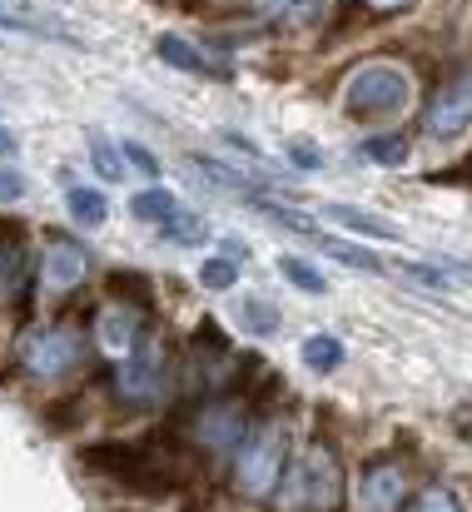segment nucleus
Returning a JSON list of instances; mask_svg holds the SVG:
<instances>
[{
	"instance_id": "nucleus-1",
	"label": "nucleus",
	"mask_w": 472,
	"mask_h": 512,
	"mask_svg": "<svg viewBox=\"0 0 472 512\" xmlns=\"http://www.w3.org/2000/svg\"><path fill=\"white\" fill-rule=\"evenodd\" d=\"M408 105H413V80L398 65H363L343 85V115L348 120H363V125L398 120Z\"/></svg>"
},
{
	"instance_id": "nucleus-2",
	"label": "nucleus",
	"mask_w": 472,
	"mask_h": 512,
	"mask_svg": "<svg viewBox=\"0 0 472 512\" xmlns=\"http://www.w3.org/2000/svg\"><path fill=\"white\" fill-rule=\"evenodd\" d=\"M80 458H85V468H95V473H105V478L135 488V493H169L189 478L184 468H169V458H155L135 443H90Z\"/></svg>"
},
{
	"instance_id": "nucleus-3",
	"label": "nucleus",
	"mask_w": 472,
	"mask_h": 512,
	"mask_svg": "<svg viewBox=\"0 0 472 512\" xmlns=\"http://www.w3.org/2000/svg\"><path fill=\"white\" fill-rule=\"evenodd\" d=\"M279 498L284 512H333L343 503V468L328 448H304L289 468H284V483H279Z\"/></svg>"
},
{
	"instance_id": "nucleus-4",
	"label": "nucleus",
	"mask_w": 472,
	"mask_h": 512,
	"mask_svg": "<svg viewBox=\"0 0 472 512\" xmlns=\"http://www.w3.org/2000/svg\"><path fill=\"white\" fill-rule=\"evenodd\" d=\"M284 468H289V438H284V428H259L254 438H244L234 448V488L249 503H264L269 493H279Z\"/></svg>"
},
{
	"instance_id": "nucleus-5",
	"label": "nucleus",
	"mask_w": 472,
	"mask_h": 512,
	"mask_svg": "<svg viewBox=\"0 0 472 512\" xmlns=\"http://www.w3.org/2000/svg\"><path fill=\"white\" fill-rule=\"evenodd\" d=\"M80 358H85V343L70 329H30L20 339V363L30 378H65L70 368H80Z\"/></svg>"
},
{
	"instance_id": "nucleus-6",
	"label": "nucleus",
	"mask_w": 472,
	"mask_h": 512,
	"mask_svg": "<svg viewBox=\"0 0 472 512\" xmlns=\"http://www.w3.org/2000/svg\"><path fill=\"white\" fill-rule=\"evenodd\" d=\"M472 130V75H453L423 110V135L428 140H458Z\"/></svg>"
},
{
	"instance_id": "nucleus-7",
	"label": "nucleus",
	"mask_w": 472,
	"mask_h": 512,
	"mask_svg": "<svg viewBox=\"0 0 472 512\" xmlns=\"http://www.w3.org/2000/svg\"><path fill=\"white\" fill-rule=\"evenodd\" d=\"M159 388H164V373H159L155 348L145 339L130 358H120V368H115V393H120V403H130V408H150L159 398Z\"/></svg>"
},
{
	"instance_id": "nucleus-8",
	"label": "nucleus",
	"mask_w": 472,
	"mask_h": 512,
	"mask_svg": "<svg viewBox=\"0 0 472 512\" xmlns=\"http://www.w3.org/2000/svg\"><path fill=\"white\" fill-rule=\"evenodd\" d=\"M95 339L105 343V353L130 358V353L145 343V309H135V304H110V309L100 314V324H95Z\"/></svg>"
},
{
	"instance_id": "nucleus-9",
	"label": "nucleus",
	"mask_w": 472,
	"mask_h": 512,
	"mask_svg": "<svg viewBox=\"0 0 472 512\" xmlns=\"http://www.w3.org/2000/svg\"><path fill=\"white\" fill-rule=\"evenodd\" d=\"M85 269H90V249L75 244V239L50 234V244H45V264H40L45 284H50V289H75V284L85 279Z\"/></svg>"
},
{
	"instance_id": "nucleus-10",
	"label": "nucleus",
	"mask_w": 472,
	"mask_h": 512,
	"mask_svg": "<svg viewBox=\"0 0 472 512\" xmlns=\"http://www.w3.org/2000/svg\"><path fill=\"white\" fill-rule=\"evenodd\" d=\"M358 498L368 512H398L408 498V483H403V468L398 463H368L363 468V483H358Z\"/></svg>"
},
{
	"instance_id": "nucleus-11",
	"label": "nucleus",
	"mask_w": 472,
	"mask_h": 512,
	"mask_svg": "<svg viewBox=\"0 0 472 512\" xmlns=\"http://www.w3.org/2000/svg\"><path fill=\"white\" fill-rule=\"evenodd\" d=\"M194 433H199L204 448H229V453H234V448L244 443V408H239V403H209V408L199 413Z\"/></svg>"
},
{
	"instance_id": "nucleus-12",
	"label": "nucleus",
	"mask_w": 472,
	"mask_h": 512,
	"mask_svg": "<svg viewBox=\"0 0 472 512\" xmlns=\"http://www.w3.org/2000/svg\"><path fill=\"white\" fill-rule=\"evenodd\" d=\"M155 55L159 60H169L174 70H184V75H204V80H229V65H219V60H209L204 50H194L184 35H174V30H164L155 40Z\"/></svg>"
},
{
	"instance_id": "nucleus-13",
	"label": "nucleus",
	"mask_w": 472,
	"mask_h": 512,
	"mask_svg": "<svg viewBox=\"0 0 472 512\" xmlns=\"http://www.w3.org/2000/svg\"><path fill=\"white\" fill-rule=\"evenodd\" d=\"M65 209H70V219H75V224H85V229H100V224L110 219V204H105V194H100V189H90V184H75V189H65Z\"/></svg>"
},
{
	"instance_id": "nucleus-14",
	"label": "nucleus",
	"mask_w": 472,
	"mask_h": 512,
	"mask_svg": "<svg viewBox=\"0 0 472 512\" xmlns=\"http://www.w3.org/2000/svg\"><path fill=\"white\" fill-rule=\"evenodd\" d=\"M239 264H244V244H224V254H214V259H204L199 264V284L204 289H229L234 279H239Z\"/></svg>"
},
{
	"instance_id": "nucleus-15",
	"label": "nucleus",
	"mask_w": 472,
	"mask_h": 512,
	"mask_svg": "<svg viewBox=\"0 0 472 512\" xmlns=\"http://www.w3.org/2000/svg\"><path fill=\"white\" fill-rule=\"evenodd\" d=\"M105 294H115L120 304L145 309V304L155 299V279H150V274H135V269H115V274L105 279Z\"/></svg>"
},
{
	"instance_id": "nucleus-16",
	"label": "nucleus",
	"mask_w": 472,
	"mask_h": 512,
	"mask_svg": "<svg viewBox=\"0 0 472 512\" xmlns=\"http://www.w3.org/2000/svg\"><path fill=\"white\" fill-rule=\"evenodd\" d=\"M328 214L343 224V229H353V234H373V239H398V229L393 224H383V219H373V214H363V209H353V204H328Z\"/></svg>"
},
{
	"instance_id": "nucleus-17",
	"label": "nucleus",
	"mask_w": 472,
	"mask_h": 512,
	"mask_svg": "<svg viewBox=\"0 0 472 512\" xmlns=\"http://www.w3.org/2000/svg\"><path fill=\"white\" fill-rule=\"evenodd\" d=\"M254 10L259 15H269V20H289V25H309L318 10H323V0H254Z\"/></svg>"
},
{
	"instance_id": "nucleus-18",
	"label": "nucleus",
	"mask_w": 472,
	"mask_h": 512,
	"mask_svg": "<svg viewBox=\"0 0 472 512\" xmlns=\"http://www.w3.org/2000/svg\"><path fill=\"white\" fill-rule=\"evenodd\" d=\"M299 353H304V363H309V368H318V373H333V368H343V343L333 339V334H309Z\"/></svg>"
},
{
	"instance_id": "nucleus-19",
	"label": "nucleus",
	"mask_w": 472,
	"mask_h": 512,
	"mask_svg": "<svg viewBox=\"0 0 472 512\" xmlns=\"http://www.w3.org/2000/svg\"><path fill=\"white\" fill-rule=\"evenodd\" d=\"M358 155L363 160H373V165H408V140L403 135H373V140H363L358 145Z\"/></svg>"
},
{
	"instance_id": "nucleus-20",
	"label": "nucleus",
	"mask_w": 472,
	"mask_h": 512,
	"mask_svg": "<svg viewBox=\"0 0 472 512\" xmlns=\"http://www.w3.org/2000/svg\"><path fill=\"white\" fill-rule=\"evenodd\" d=\"M174 209H179V204H174V194H169V189H159V184L130 199V214H135V219H145V224H164Z\"/></svg>"
},
{
	"instance_id": "nucleus-21",
	"label": "nucleus",
	"mask_w": 472,
	"mask_h": 512,
	"mask_svg": "<svg viewBox=\"0 0 472 512\" xmlns=\"http://www.w3.org/2000/svg\"><path fill=\"white\" fill-rule=\"evenodd\" d=\"M159 229H164V239H174V244H199V239L209 234V229H204V219H199V214H189V209H174Z\"/></svg>"
},
{
	"instance_id": "nucleus-22",
	"label": "nucleus",
	"mask_w": 472,
	"mask_h": 512,
	"mask_svg": "<svg viewBox=\"0 0 472 512\" xmlns=\"http://www.w3.org/2000/svg\"><path fill=\"white\" fill-rule=\"evenodd\" d=\"M90 160H95L100 179H125V150H115V140L90 135Z\"/></svg>"
},
{
	"instance_id": "nucleus-23",
	"label": "nucleus",
	"mask_w": 472,
	"mask_h": 512,
	"mask_svg": "<svg viewBox=\"0 0 472 512\" xmlns=\"http://www.w3.org/2000/svg\"><path fill=\"white\" fill-rule=\"evenodd\" d=\"M239 319H244V329H249V334H259V339L279 329V309H274V304H264V299H244V304H239Z\"/></svg>"
},
{
	"instance_id": "nucleus-24",
	"label": "nucleus",
	"mask_w": 472,
	"mask_h": 512,
	"mask_svg": "<svg viewBox=\"0 0 472 512\" xmlns=\"http://www.w3.org/2000/svg\"><path fill=\"white\" fill-rule=\"evenodd\" d=\"M279 274H284L289 284L309 289V294H323V289H328V279L318 274L314 264H304V259H294V254H284V259H279Z\"/></svg>"
},
{
	"instance_id": "nucleus-25",
	"label": "nucleus",
	"mask_w": 472,
	"mask_h": 512,
	"mask_svg": "<svg viewBox=\"0 0 472 512\" xmlns=\"http://www.w3.org/2000/svg\"><path fill=\"white\" fill-rule=\"evenodd\" d=\"M75 413H80V398H65V403H50V408H45V423L60 433V428L75 423Z\"/></svg>"
},
{
	"instance_id": "nucleus-26",
	"label": "nucleus",
	"mask_w": 472,
	"mask_h": 512,
	"mask_svg": "<svg viewBox=\"0 0 472 512\" xmlns=\"http://www.w3.org/2000/svg\"><path fill=\"white\" fill-rule=\"evenodd\" d=\"M418 512H458V498H453L448 488H428V493L418 498Z\"/></svg>"
},
{
	"instance_id": "nucleus-27",
	"label": "nucleus",
	"mask_w": 472,
	"mask_h": 512,
	"mask_svg": "<svg viewBox=\"0 0 472 512\" xmlns=\"http://www.w3.org/2000/svg\"><path fill=\"white\" fill-rule=\"evenodd\" d=\"M408 274L423 279V284H433V289H448V284H453V274H448L443 264H438V269H433V264H408Z\"/></svg>"
},
{
	"instance_id": "nucleus-28",
	"label": "nucleus",
	"mask_w": 472,
	"mask_h": 512,
	"mask_svg": "<svg viewBox=\"0 0 472 512\" xmlns=\"http://www.w3.org/2000/svg\"><path fill=\"white\" fill-rule=\"evenodd\" d=\"M120 150H125V160H130V165H140V170H145V174H155V179H159V160H155V155H150V150H145V145H135V140H125Z\"/></svg>"
},
{
	"instance_id": "nucleus-29",
	"label": "nucleus",
	"mask_w": 472,
	"mask_h": 512,
	"mask_svg": "<svg viewBox=\"0 0 472 512\" xmlns=\"http://www.w3.org/2000/svg\"><path fill=\"white\" fill-rule=\"evenodd\" d=\"M25 194V174L20 170H0V204H15Z\"/></svg>"
},
{
	"instance_id": "nucleus-30",
	"label": "nucleus",
	"mask_w": 472,
	"mask_h": 512,
	"mask_svg": "<svg viewBox=\"0 0 472 512\" xmlns=\"http://www.w3.org/2000/svg\"><path fill=\"white\" fill-rule=\"evenodd\" d=\"M289 160H294L299 170H318V165H323V155L309 150V145H289Z\"/></svg>"
},
{
	"instance_id": "nucleus-31",
	"label": "nucleus",
	"mask_w": 472,
	"mask_h": 512,
	"mask_svg": "<svg viewBox=\"0 0 472 512\" xmlns=\"http://www.w3.org/2000/svg\"><path fill=\"white\" fill-rule=\"evenodd\" d=\"M433 184H472V160H468V165H458V170L433 174Z\"/></svg>"
},
{
	"instance_id": "nucleus-32",
	"label": "nucleus",
	"mask_w": 472,
	"mask_h": 512,
	"mask_svg": "<svg viewBox=\"0 0 472 512\" xmlns=\"http://www.w3.org/2000/svg\"><path fill=\"white\" fill-rule=\"evenodd\" d=\"M363 5H368L373 15H398V10H408L413 0H363Z\"/></svg>"
},
{
	"instance_id": "nucleus-33",
	"label": "nucleus",
	"mask_w": 472,
	"mask_h": 512,
	"mask_svg": "<svg viewBox=\"0 0 472 512\" xmlns=\"http://www.w3.org/2000/svg\"><path fill=\"white\" fill-rule=\"evenodd\" d=\"M0 155H15V135H10L5 125H0Z\"/></svg>"
}]
</instances>
